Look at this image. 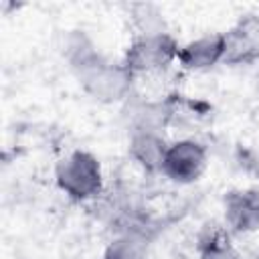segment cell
<instances>
[{"label": "cell", "instance_id": "cell-1", "mask_svg": "<svg viewBox=\"0 0 259 259\" xmlns=\"http://www.w3.org/2000/svg\"><path fill=\"white\" fill-rule=\"evenodd\" d=\"M63 57L79 87L91 99L111 105L123 103L132 97L136 77L123 67L121 61H109L83 30L67 34Z\"/></svg>", "mask_w": 259, "mask_h": 259}, {"label": "cell", "instance_id": "cell-2", "mask_svg": "<svg viewBox=\"0 0 259 259\" xmlns=\"http://www.w3.org/2000/svg\"><path fill=\"white\" fill-rule=\"evenodd\" d=\"M57 188L73 202H89L103 192V168L95 154L73 150L55 166Z\"/></svg>", "mask_w": 259, "mask_h": 259}, {"label": "cell", "instance_id": "cell-3", "mask_svg": "<svg viewBox=\"0 0 259 259\" xmlns=\"http://www.w3.org/2000/svg\"><path fill=\"white\" fill-rule=\"evenodd\" d=\"M180 42L168 32H144L136 34L127 45L121 63L138 79L140 75H154L170 69L178 61Z\"/></svg>", "mask_w": 259, "mask_h": 259}, {"label": "cell", "instance_id": "cell-4", "mask_svg": "<svg viewBox=\"0 0 259 259\" xmlns=\"http://www.w3.org/2000/svg\"><path fill=\"white\" fill-rule=\"evenodd\" d=\"M208 166V148L194 138H180L168 144L160 174L174 184L196 182Z\"/></svg>", "mask_w": 259, "mask_h": 259}, {"label": "cell", "instance_id": "cell-5", "mask_svg": "<svg viewBox=\"0 0 259 259\" xmlns=\"http://www.w3.org/2000/svg\"><path fill=\"white\" fill-rule=\"evenodd\" d=\"M223 227L233 237L259 231V188H233L225 192Z\"/></svg>", "mask_w": 259, "mask_h": 259}, {"label": "cell", "instance_id": "cell-6", "mask_svg": "<svg viewBox=\"0 0 259 259\" xmlns=\"http://www.w3.org/2000/svg\"><path fill=\"white\" fill-rule=\"evenodd\" d=\"M227 38L225 32H208L180 45L176 65L184 71H206L225 63Z\"/></svg>", "mask_w": 259, "mask_h": 259}, {"label": "cell", "instance_id": "cell-7", "mask_svg": "<svg viewBox=\"0 0 259 259\" xmlns=\"http://www.w3.org/2000/svg\"><path fill=\"white\" fill-rule=\"evenodd\" d=\"M225 65H249L259 59V14H243L227 32Z\"/></svg>", "mask_w": 259, "mask_h": 259}, {"label": "cell", "instance_id": "cell-8", "mask_svg": "<svg viewBox=\"0 0 259 259\" xmlns=\"http://www.w3.org/2000/svg\"><path fill=\"white\" fill-rule=\"evenodd\" d=\"M168 140L160 130L152 127H132L127 138V156L148 174H160L162 162L168 150Z\"/></svg>", "mask_w": 259, "mask_h": 259}, {"label": "cell", "instance_id": "cell-9", "mask_svg": "<svg viewBox=\"0 0 259 259\" xmlns=\"http://www.w3.org/2000/svg\"><path fill=\"white\" fill-rule=\"evenodd\" d=\"M160 225H134L119 231L103 249L99 259H148Z\"/></svg>", "mask_w": 259, "mask_h": 259}, {"label": "cell", "instance_id": "cell-10", "mask_svg": "<svg viewBox=\"0 0 259 259\" xmlns=\"http://www.w3.org/2000/svg\"><path fill=\"white\" fill-rule=\"evenodd\" d=\"M196 259H245L233 243V235L221 225H206L196 235Z\"/></svg>", "mask_w": 259, "mask_h": 259}]
</instances>
